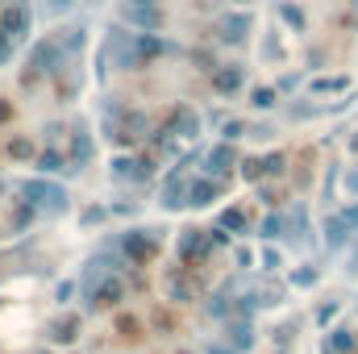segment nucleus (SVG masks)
Here are the masks:
<instances>
[{"mask_svg": "<svg viewBox=\"0 0 358 354\" xmlns=\"http://www.w3.org/2000/svg\"><path fill=\"white\" fill-rule=\"evenodd\" d=\"M334 351L350 354V351H355V334H350V330H338V334H334Z\"/></svg>", "mask_w": 358, "mask_h": 354, "instance_id": "f257e3e1", "label": "nucleus"}, {"mask_svg": "<svg viewBox=\"0 0 358 354\" xmlns=\"http://www.w3.org/2000/svg\"><path fill=\"white\" fill-rule=\"evenodd\" d=\"M342 225H346V229H358V208H350V213H342Z\"/></svg>", "mask_w": 358, "mask_h": 354, "instance_id": "f03ea898", "label": "nucleus"}, {"mask_svg": "<svg viewBox=\"0 0 358 354\" xmlns=\"http://www.w3.org/2000/svg\"><path fill=\"white\" fill-rule=\"evenodd\" d=\"M346 187H350V192H358V171H350V176H346Z\"/></svg>", "mask_w": 358, "mask_h": 354, "instance_id": "7ed1b4c3", "label": "nucleus"}, {"mask_svg": "<svg viewBox=\"0 0 358 354\" xmlns=\"http://www.w3.org/2000/svg\"><path fill=\"white\" fill-rule=\"evenodd\" d=\"M350 4H355V8H358V0H350Z\"/></svg>", "mask_w": 358, "mask_h": 354, "instance_id": "20e7f679", "label": "nucleus"}]
</instances>
